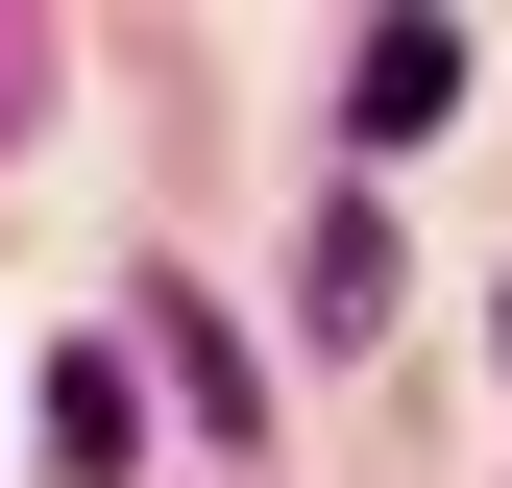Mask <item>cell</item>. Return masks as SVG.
<instances>
[{"label": "cell", "instance_id": "1", "mask_svg": "<svg viewBox=\"0 0 512 488\" xmlns=\"http://www.w3.org/2000/svg\"><path fill=\"white\" fill-rule=\"evenodd\" d=\"M342 122H366V147H415V122H464V25H366Z\"/></svg>", "mask_w": 512, "mask_h": 488}, {"label": "cell", "instance_id": "2", "mask_svg": "<svg viewBox=\"0 0 512 488\" xmlns=\"http://www.w3.org/2000/svg\"><path fill=\"white\" fill-rule=\"evenodd\" d=\"M122 440H147V391H122V366H49V464L122 488Z\"/></svg>", "mask_w": 512, "mask_h": 488}, {"label": "cell", "instance_id": "3", "mask_svg": "<svg viewBox=\"0 0 512 488\" xmlns=\"http://www.w3.org/2000/svg\"><path fill=\"white\" fill-rule=\"evenodd\" d=\"M366 318H391V220L342 196V220H317V342H366Z\"/></svg>", "mask_w": 512, "mask_h": 488}, {"label": "cell", "instance_id": "4", "mask_svg": "<svg viewBox=\"0 0 512 488\" xmlns=\"http://www.w3.org/2000/svg\"><path fill=\"white\" fill-rule=\"evenodd\" d=\"M488 342H512V318H488Z\"/></svg>", "mask_w": 512, "mask_h": 488}]
</instances>
